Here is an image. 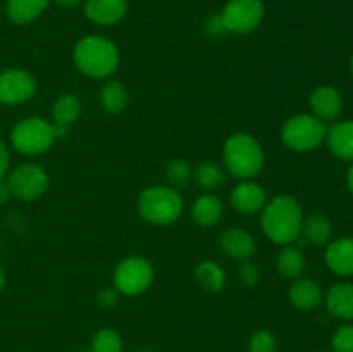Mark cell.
<instances>
[{"instance_id": "21", "label": "cell", "mask_w": 353, "mask_h": 352, "mask_svg": "<svg viewBox=\"0 0 353 352\" xmlns=\"http://www.w3.org/2000/svg\"><path fill=\"white\" fill-rule=\"evenodd\" d=\"M302 235L310 244L326 245L330 244L331 235H333V224L323 214H310L303 217Z\"/></svg>"}, {"instance_id": "28", "label": "cell", "mask_w": 353, "mask_h": 352, "mask_svg": "<svg viewBox=\"0 0 353 352\" xmlns=\"http://www.w3.org/2000/svg\"><path fill=\"white\" fill-rule=\"evenodd\" d=\"M121 337L117 331L110 330V328H103V330L97 331L93 337L92 352H121Z\"/></svg>"}, {"instance_id": "24", "label": "cell", "mask_w": 353, "mask_h": 352, "mask_svg": "<svg viewBox=\"0 0 353 352\" xmlns=\"http://www.w3.org/2000/svg\"><path fill=\"white\" fill-rule=\"evenodd\" d=\"M100 104H102L103 110L112 114L126 109L128 92L123 83L116 81V79H109L103 83L102 90H100Z\"/></svg>"}, {"instance_id": "13", "label": "cell", "mask_w": 353, "mask_h": 352, "mask_svg": "<svg viewBox=\"0 0 353 352\" xmlns=\"http://www.w3.org/2000/svg\"><path fill=\"white\" fill-rule=\"evenodd\" d=\"M128 0H86L85 16L92 23L109 26L126 16Z\"/></svg>"}, {"instance_id": "11", "label": "cell", "mask_w": 353, "mask_h": 352, "mask_svg": "<svg viewBox=\"0 0 353 352\" xmlns=\"http://www.w3.org/2000/svg\"><path fill=\"white\" fill-rule=\"evenodd\" d=\"M310 110L312 116H316L321 121H333L336 119L343 109V99L341 93L338 92L334 86H317L312 93H310Z\"/></svg>"}, {"instance_id": "5", "label": "cell", "mask_w": 353, "mask_h": 352, "mask_svg": "<svg viewBox=\"0 0 353 352\" xmlns=\"http://www.w3.org/2000/svg\"><path fill=\"white\" fill-rule=\"evenodd\" d=\"M327 126L312 114H296L281 128V141L293 152H310L326 140Z\"/></svg>"}, {"instance_id": "33", "label": "cell", "mask_w": 353, "mask_h": 352, "mask_svg": "<svg viewBox=\"0 0 353 352\" xmlns=\"http://www.w3.org/2000/svg\"><path fill=\"white\" fill-rule=\"evenodd\" d=\"M117 290L116 289H103L99 293V304L102 307H112L117 302Z\"/></svg>"}, {"instance_id": "6", "label": "cell", "mask_w": 353, "mask_h": 352, "mask_svg": "<svg viewBox=\"0 0 353 352\" xmlns=\"http://www.w3.org/2000/svg\"><path fill=\"white\" fill-rule=\"evenodd\" d=\"M57 140L54 126L43 117H26L14 126L10 141L17 152L24 155H38L47 152Z\"/></svg>"}, {"instance_id": "14", "label": "cell", "mask_w": 353, "mask_h": 352, "mask_svg": "<svg viewBox=\"0 0 353 352\" xmlns=\"http://www.w3.org/2000/svg\"><path fill=\"white\" fill-rule=\"evenodd\" d=\"M221 248L236 261H248L255 254V240L243 228H228L221 235Z\"/></svg>"}, {"instance_id": "31", "label": "cell", "mask_w": 353, "mask_h": 352, "mask_svg": "<svg viewBox=\"0 0 353 352\" xmlns=\"http://www.w3.org/2000/svg\"><path fill=\"white\" fill-rule=\"evenodd\" d=\"M238 275H240L241 283L247 286H254L255 283L259 282V278H261L257 266L252 264V262H248V261H245L243 264H241L240 273H238Z\"/></svg>"}, {"instance_id": "15", "label": "cell", "mask_w": 353, "mask_h": 352, "mask_svg": "<svg viewBox=\"0 0 353 352\" xmlns=\"http://www.w3.org/2000/svg\"><path fill=\"white\" fill-rule=\"evenodd\" d=\"M326 264L340 276H353V237L330 242L326 248Z\"/></svg>"}, {"instance_id": "22", "label": "cell", "mask_w": 353, "mask_h": 352, "mask_svg": "<svg viewBox=\"0 0 353 352\" xmlns=\"http://www.w3.org/2000/svg\"><path fill=\"white\" fill-rule=\"evenodd\" d=\"M81 114V102L72 93H64L55 100L54 107H52V117H54L55 126L69 128L78 116Z\"/></svg>"}, {"instance_id": "12", "label": "cell", "mask_w": 353, "mask_h": 352, "mask_svg": "<svg viewBox=\"0 0 353 352\" xmlns=\"http://www.w3.org/2000/svg\"><path fill=\"white\" fill-rule=\"evenodd\" d=\"M265 202H268V199H265L264 186L250 182V179H243L231 192V204L241 214L259 213L265 206Z\"/></svg>"}, {"instance_id": "35", "label": "cell", "mask_w": 353, "mask_h": 352, "mask_svg": "<svg viewBox=\"0 0 353 352\" xmlns=\"http://www.w3.org/2000/svg\"><path fill=\"white\" fill-rule=\"evenodd\" d=\"M10 197V190L9 186H7V183L3 182V179H0V204L6 202L7 199Z\"/></svg>"}, {"instance_id": "34", "label": "cell", "mask_w": 353, "mask_h": 352, "mask_svg": "<svg viewBox=\"0 0 353 352\" xmlns=\"http://www.w3.org/2000/svg\"><path fill=\"white\" fill-rule=\"evenodd\" d=\"M7 168H9V152H7L6 144L0 140V179H3L6 176Z\"/></svg>"}, {"instance_id": "8", "label": "cell", "mask_w": 353, "mask_h": 352, "mask_svg": "<svg viewBox=\"0 0 353 352\" xmlns=\"http://www.w3.org/2000/svg\"><path fill=\"white\" fill-rule=\"evenodd\" d=\"M264 12L262 0H230L224 6L221 17L228 33L247 35L261 26Z\"/></svg>"}, {"instance_id": "39", "label": "cell", "mask_w": 353, "mask_h": 352, "mask_svg": "<svg viewBox=\"0 0 353 352\" xmlns=\"http://www.w3.org/2000/svg\"><path fill=\"white\" fill-rule=\"evenodd\" d=\"M350 72H352V78H353V54H352V57H350Z\"/></svg>"}, {"instance_id": "3", "label": "cell", "mask_w": 353, "mask_h": 352, "mask_svg": "<svg viewBox=\"0 0 353 352\" xmlns=\"http://www.w3.org/2000/svg\"><path fill=\"white\" fill-rule=\"evenodd\" d=\"M224 166L238 179H250L264 168V150L248 133H234L224 144Z\"/></svg>"}, {"instance_id": "10", "label": "cell", "mask_w": 353, "mask_h": 352, "mask_svg": "<svg viewBox=\"0 0 353 352\" xmlns=\"http://www.w3.org/2000/svg\"><path fill=\"white\" fill-rule=\"evenodd\" d=\"M37 92V81L24 69H6L0 72V104H23Z\"/></svg>"}, {"instance_id": "36", "label": "cell", "mask_w": 353, "mask_h": 352, "mask_svg": "<svg viewBox=\"0 0 353 352\" xmlns=\"http://www.w3.org/2000/svg\"><path fill=\"white\" fill-rule=\"evenodd\" d=\"M55 2L62 7H76V6H79L83 0H55Z\"/></svg>"}, {"instance_id": "19", "label": "cell", "mask_w": 353, "mask_h": 352, "mask_svg": "<svg viewBox=\"0 0 353 352\" xmlns=\"http://www.w3.org/2000/svg\"><path fill=\"white\" fill-rule=\"evenodd\" d=\"M224 206L221 202V199L214 193H203L199 199L193 202L192 214L193 219L200 224V226H214L216 223H219V219L223 217Z\"/></svg>"}, {"instance_id": "4", "label": "cell", "mask_w": 353, "mask_h": 352, "mask_svg": "<svg viewBox=\"0 0 353 352\" xmlns=\"http://www.w3.org/2000/svg\"><path fill=\"white\" fill-rule=\"evenodd\" d=\"M138 213L152 224H171L181 216V193L172 186L154 185L145 188L138 197Z\"/></svg>"}, {"instance_id": "26", "label": "cell", "mask_w": 353, "mask_h": 352, "mask_svg": "<svg viewBox=\"0 0 353 352\" xmlns=\"http://www.w3.org/2000/svg\"><path fill=\"white\" fill-rule=\"evenodd\" d=\"M193 178H195L196 185L203 190H212L217 188L224 183L226 175H224L223 168L217 166L216 162H202V164L196 166L195 173H193Z\"/></svg>"}, {"instance_id": "20", "label": "cell", "mask_w": 353, "mask_h": 352, "mask_svg": "<svg viewBox=\"0 0 353 352\" xmlns=\"http://www.w3.org/2000/svg\"><path fill=\"white\" fill-rule=\"evenodd\" d=\"M50 0H7L6 12L12 23L28 24L43 14Z\"/></svg>"}, {"instance_id": "9", "label": "cell", "mask_w": 353, "mask_h": 352, "mask_svg": "<svg viewBox=\"0 0 353 352\" xmlns=\"http://www.w3.org/2000/svg\"><path fill=\"white\" fill-rule=\"evenodd\" d=\"M10 195L21 200H34L48 188V175L38 164H21L7 176Z\"/></svg>"}, {"instance_id": "2", "label": "cell", "mask_w": 353, "mask_h": 352, "mask_svg": "<svg viewBox=\"0 0 353 352\" xmlns=\"http://www.w3.org/2000/svg\"><path fill=\"white\" fill-rule=\"evenodd\" d=\"M72 57H74L76 68L83 75L95 79L109 78L119 66V52L116 45L99 35L81 38L76 43Z\"/></svg>"}, {"instance_id": "25", "label": "cell", "mask_w": 353, "mask_h": 352, "mask_svg": "<svg viewBox=\"0 0 353 352\" xmlns=\"http://www.w3.org/2000/svg\"><path fill=\"white\" fill-rule=\"evenodd\" d=\"M195 276L203 289L210 292H219L226 285V273L217 262L202 261L195 269Z\"/></svg>"}, {"instance_id": "17", "label": "cell", "mask_w": 353, "mask_h": 352, "mask_svg": "<svg viewBox=\"0 0 353 352\" xmlns=\"http://www.w3.org/2000/svg\"><path fill=\"white\" fill-rule=\"evenodd\" d=\"M326 306L338 320H353V283H334L326 293Z\"/></svg>"}, {"instance_id": "16", "label": "cell", "mask_w": 353, "mask_h": 352, "mask_svg": "<svg viewBox=\"0 0 353 352\" xmlns=\"http://www.w3.org/2000/svg\"><path fill=\"white\" fill-rule=\"evenodd\" d=\"M326 141L334 157L353 162V119L338 121L327 128Z\"/></svg>"}, {"instance_id": "27", "label": "cell", "mask_w": 353, "mask_h": 352, "mask_svg": "<svg viewBox=\"0 0 353 352\" xmlns=\"http://www.w3.org/2000/svg\"><path fill=\"white\" fill-rule=\"evenodd\" d=\"M165 175H168L172 188L178 190L188 185L190 178H192V169H190V164L185 159H172V161H169L168 168H165Z\"/></svg>"}, {"instance_id": "23", "label": "cell", "mask_w": 353, "mask_h": 352, "mask_svg": "<svg viewBox=\"0 0 353 352\" xmlns=\"http://www.w3.org/2000/svg\"><path fill=\"white\" fill-rule=\"evenodd\" d=\"M305 269L303 252L295 245H285L278 255V271L285 278H299Z\"/></svg>"}, {"instance_id": "29", "label": "cell", "mask_w": 353, "mask_h": 352, "mask_svg": "<svg viewBox=\"0 0 353 352\" xmlns=\"http://www.w3.org/2000/svg\"><path fill=\"white\" fill-rule=\"evenodd\" d=\"M278 342L276 337L268 330H259L252 335L248 352H276Z\"/></svg>"}, {"instance_id": "18", "label": "cell", "mask_w": 353, "mask_h": 352, "mask_svg": "<svg viewBox=\"0 0 353 352\" xmlns=\"http://www.w3.org/2000/svg\"><path fill=\"white\" fill-rule=\"evenodd\" d=\"M290 300L293 306L302 311H310L317 307L323 300V290L319 283L310 278H299L290 286Z\"/></svg>"}, {"instance_id": "1", "label": "cell", "mask_w": 353, "mask_h": 352, "mask_svg": "<svg viewBox=\"0 0 353 352\" xmlns=\"http://www.w3.org/2000/svg\"><path fill=\"white\" fill-rule=\"evenodd\" d=\"M303 211L299 200L290 195H278L262 207V231L269 240L290 245L302 235Z\"/></svg>"}, {"instance_id": "7", "label": "cell", "mask_w": 353, "mask_h": 352, "mask_svg": "<svg viewBox=\"0 0 353 352\" xmlns=\"http://www.w3.org/2000/svg\"><path fill=\"white\" fill-rule=\"evenodd\" d=\"M154 268L141 255L123 259L114 269V289L124 295H140L150 286Z\"/></svg>"}, {"instance_id": "38", "label": "cell", "mask_w": 353, "mask_h": 352, "mask_svg": "<svg viewBox=\"0 0 353 352\" xmlns=\"http://www.w3.org/2000/svg\"><path fill=\"white\" fill-rule=\"evenodd\" d=\"M3 285H6V275H3L2 268H0V290L3 289Z\"/></svg>"}, {"instance_id": "37", "label": "cell", "mask_w": 353, "mask_h": 352, "mask_svg": "<svg viewBox=\"0 0 353 352\" xmlns=\"http://www.w3.org/2000/svg\"><path fill=\"white\" fill-rule=\"evenodd\" d=\"M347 185H348V190H350L352 195H353V162H352L350 169H348V173H347Z\"/></svg>"}, {"instance_id": "32", "label": "cell", "mask_w": 353, "mask_h": 352, "mask_svg": "<svg viewBox=\"0 0 353 352\" xmlns=\"http://www.w3.org/2000/svg\"><path fill=\"white\" fill-rule=\"evenodd\" d=\"M205 31L210 35V37H223V35L228 33L221 14L219 16H210L209 19L205 21Z\"/></svg>"}, {"instance_id": "30", "label": "cell", "mask_w": 353, "mask_h": 352, "mask_svg": "<svg viewBox=\"0 0 353 352\" xmlns=\"http://www.w3.org/2000/svg\"><path fill=\"white\" fill-rule=\"evenodd\" d=\"M334 352H353V324H343L338 328L331 340Z\"/></svg>"}]
</instances>
